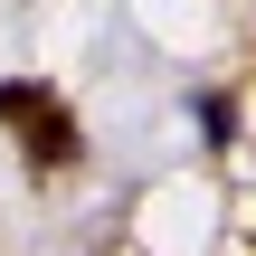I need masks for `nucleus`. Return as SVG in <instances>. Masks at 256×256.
Returning <instances> with one entry per match:
<instances>
[{
	"instance_id": "1",
	"label": "nucleus",
	"mask_w": 256,
	"mask_h": 256,
	"mask_svg": "<svg viewBox=\"0 0 256 256\" xmlns=\"http://www.w3.org/2000/svg\"><path fill=\"white\" fill-rule=\"evenodd\" d=\"M0 124L28 142V162L38 171H66L76 152H86V133H76V114L48 95V86H0Z\"/></svg>"
}]
</instances>
